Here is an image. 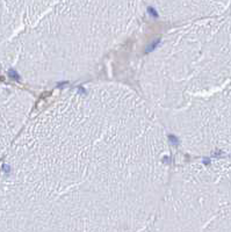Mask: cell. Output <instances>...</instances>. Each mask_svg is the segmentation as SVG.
<instances>
[{
  "instance_id": "6da1fadb",
  "label": "cell",
  "mask_w": 231,
  "mask_h": 232,
  "mask_svg": "<svg viewBox=\"0 0 231 232\" xmlns=\"http://www.w3.org/2000/svg\"><path fill=\"white\" fill-rule=\"evenodd\" d=\"M133 94V93H131ZM124 91L76 92L35 121L0 184V229L136 230L166 180L164 138Z\"/></svg>"
},
{
  "instance_id": "7a4b0ae2",
  "label": "cell",
  "mask_w": 231,
  "mask_h": 232,
  "mask_svg": "<svg viewBox=\"0 0 231 232\" xmlns=\"http://www.w3.org/2000/svg\"><path fill=\"white\" fill-rule=\"evenodd\" d=\"M137 0H0V32H23L22 50H47L45 59L93 58L129 23ZM16 39V40H17ZM47 65V67H48Z\"/></svg>"
}]
</instances>
